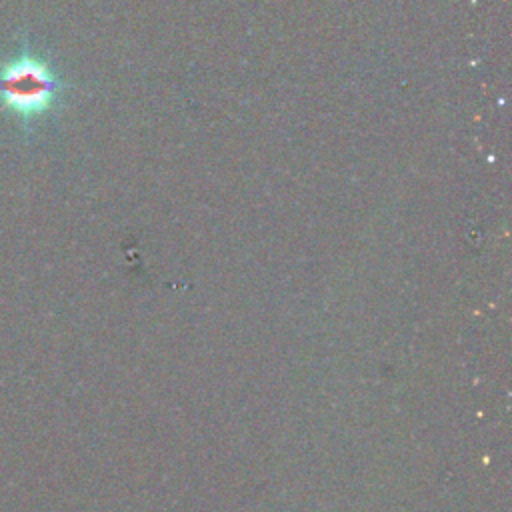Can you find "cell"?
I'll list each match as a JSON object with an SVG mask.
<instances>
[{
	"instance_id": "obj_1",
	"label": "cell",
	"mask_w": 512,
	"mask_h": 512,
	"mask_svg": "<svg viewBox=\"0 0 512 512\" xmlns=\"http://www.w3.org/2000/svg\"><path fill=\"white\" fill-rule=\"evenodd\" d=\"M58 92L50 66L32 56H20L0 66V102L20 118L46 112Z\"/></svg>"
}]
</instances>
